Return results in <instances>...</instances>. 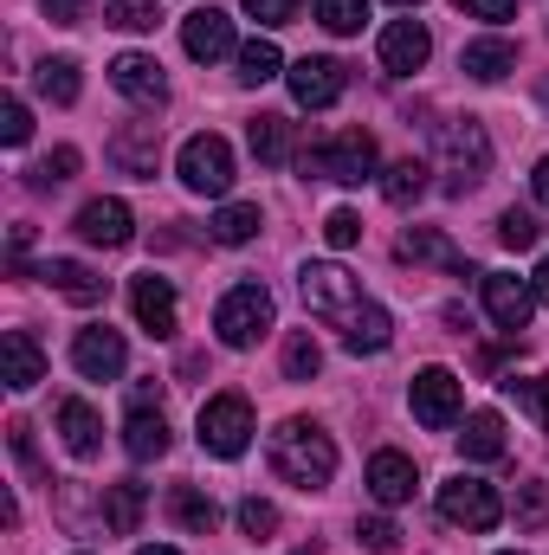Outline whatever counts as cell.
Masks as SVG:
<instances>
[{
  "label": "cell",
  "instance_id": "6da1fadb",
  "mask_svg": "<svg viewBox=\"0 0 549 555\" xmlns=\"http://www.w3.org/2000/svg\"><path fill=\"white\" fill-rule=\"evenodd\" d=\"M266 452H272V472L284 485H297V491H323V485L336 478V446H330V433L310 426V420H284Z\"/></svg>",
  "mask_w": 549,
  "mask_h": 555
},
{
  "label": "cell",
  "instance_id": "7a4b0ae2",
  "mask_svg": "<svg viewBox=\"0 0 549 555\" xmlns=\"http://www.w3.org/2000/svg\"><path fill=\"white\" fill-rule=\"evenodd\" d=\"M304 168L323 175V181L362 188V181H375V137L369 130H330V137L304 155Z\"/></svg>",
  "mask_w": 549,
  "mask_h": 555
},
{
  "label": "cell",
  "instance_id": "3957f363",
  "mask_svg": "<svg viewBox=\"0 0 549 555\" xmlns=\"http://www.w3.org/2000/svg\"><path fill=\"white\" fill-rule=\"evenodd\" d=\"M214 330H220V343L227 349H253L266 330H272V291L266 284H233L227 297H220V310H214Z\"/></svg>",
  "mask_w": 549,
  "mask_h": 555
},
{
  "label": "cell",
  "instance_id": "277c9868",
  "mask_svg": "<svg viewBox=\"0 0 549 555\" xmlns=\"http://www.w3.org/2000/svg\"><path fill=\"white\" fill-rule=\"evenodd\" d=\"M439 517L459 524V530H472V537H485V530L505 524V504H498V491L485 478H446L439 485Z\"/></svg>",
  "mask_w": 549,
  "mask_h": 555
},
{
  "label": "cell",
  "instance_id": "5b68a950",
  "mask_svg": "<svg viewBox=\"0 0 549 555\" xmlns=\"http://www.w3.org/2000/svg\"><path fill=\"white\" fill-rule=\"evenodd\" d=\"M181 188L188 194H214V201L233 188V149H227V137L201 130V137L181 142Z\"/></svg>",
  "mask_w": 549,
  "mask_h": 555
},
{
  "label": "cell",
  "instance_id": "8992f818",
  "mask_svg": "<svg viewBox=\"0 0 549 555\" xmlns=\"http://www.w3.org/2000/svg\"><path fill=\"white\" fill-rule=\"evenodd\" d=\"M446 188L452 194H465V188H478L485 175H491V137H485V124L478 117H459V124H446Z\"/></svg>",
  "mask_w": 549,
  "mask_h": 555
},
{
  "label": "cell",
  "instance_id": "52a82bcc",
  "mask_svg": "<svg viewBox=\"0 0 549 555\" xmlns=\"http://www.w3.org/2000/svg\"><path fill=\"white\" fill-rule=\"evenodd\" d=\"M201 446L214 459H240L253 446V401L246 395H214L201 408Z\"/></svg>",
  "mask_w": 549,
  "mask_h": 555
},
{
  "label": "cell",
  "instance_id": "ba28073f",
  "mask_svg": "<svg viewBox=\"0 0 549 555\" xmlns=\"http://www.w3.org/2000/svg\"><path fill=\"white\" fill-rule=\"evenodd\" d=\"M297 291H304V310H317V317H349L356 304H362V284L343 272V266H330V259H317V266H304L297 272Z\"/></svg>",
  "mask_w": 549,
  "mask_h": 555
},
{
  "label": "cell",
  "instance_id": "9c48e42d",
  "mask_svg": "<svg viewBox=\"0 0 549 555\" xmlns=\"http://www.w3.org/2000/svg\"><path fill=\"white\" fill-rule=\"evenodd\" d=\"M408 401H413V420H420L426 433H446V426L459 420V408H465V388H459L452 369H420Z\"/></svg>",
  "mask_w": 549,
  "mask_h": 555
},
{
  "label": "cell",
  "instance_id": "30bf717a",
  "mask_svg": "<svg viewBox=\"0 0 549 555\" xmlns=\"http://www.w3.org/2000/svg\"><path fill=\"white\" fill-rule=\"evenodd\" d=\"M124 362H130V349H124V336H117V330H104V323L78 330V343H72V369H78L85 382H117V375H124Z\"/></svg>",
  "mask_w": 549,
  "mask_h": 555
},
{
  "label": "cell",
  "instance_id": "8fae6325",
  "mask_svg": "<svg viewBox=\"0 0 549 555\" xmlns=\"http://www.w3.org/2000/svg\"><path fill=\"white\" fill-rule=\"evenodd\" d=\"M478 284H485V310H491V323L518 336V330L531 323V310H537V284H524V278H511V272H485Z\"/></svg>",
  "mask_w": 549,
  "mask_h": 555
},
{
  "label": "cell",
  "instance_id": "7c38bea8",
  "mask_svg": "<svg viewBox=\"0 0 549 555\" xmlns=\"http://www.w3.org/2000/svg\"><path fill=\"white\" fill-rule=\"evenodd\" d=\"M181 46H188L194 65H214V59L233 52V20H227L220 7H194V13L181 20Z\"/></svg>",
  "mask_w": 549,
  "mask_h": 555
},
{
  "label": "cell",
  "instance_id": "4fadbf2b",
  "mask_svg": "<svg viewBox=\"0 0 549 555\" xmlns=\"http://www.w3.org/2000/svg\"><path fill=\"white\" fill-rule=\"evenodd\" d=\"M284 78H291V98H297L304 111H330V104L343 98V85H349L336 59H297Z\"/></svg>",
  "mask_w": 549,
  "mask_h": 555
},
{
  "label": "cell",
  "instance_id": "5bb4252c",
  "mask_svg": "<svg viewBox=\"0 0 549 555\" xmlns=\"http://www.w3.org/2000/svg\"><path fill=\"white\" fill-rule=\"evenodd\" d=\"M78 240L85 246H130L137 240V214L124 201H85L78 207Z\"/></svg>",
  "mask_w": 549,
  "mask_h": 555
},
{
  "label": "cell",
  "instance_id": "9a60e30c",
  "mask_svg": "<svg viewBox=\"0 0 549 555\" xmlns=\"http://www.w3.org/2000/svg\"><path fill=\"white\" fill-rule=\"evenodd\" d=\"M111 85H117L130 104H142V111H155V104L168 98V78H162V65H155L149 52H124V59H111Z\"/></svg>",
  "mask_w": 549,
  "mask_h": 555
},
{
  "label": "cell",
  "instance_id": "2e32d148",
  "mask_svg": "<svg viewBox=\"0 0 549 555\" xmlns=\"http://www.w3.org/2000/svg\"><path fill=\"white\" fill-rule=\"evenodd\" d=\"M130 310H137V323L149 336H175V323H181V310H175V284L155 272H142L130 284Z\"/></svg>",
  "mask_w": 549,
  "mask_h": 555
},
{
  "label": "cell",
  "instance_id": "e0dca14e",
  "mask_svg": "<svg viewBox=\"0 0 549 555\" xmlns=\"http://www.w3.org/2000/svg\"><path fill=\"white\" fill-rule=\"evenodd\" d=\"M111 162L137 181H155V162H162V124H124L111 137Z\"/></svg>",
  "mask_w": 549,
  "mask_h": 555
},
{
  "label": "cell",
  "instance_id": "ac0fdd59",
  "mask_svg": "<svg viewBox=\"0 0 549 555\" xmlns=\"http://www.w3.org/2000/svg\"><path fill=\"white\" fill-rule=\"evenodd\" d=\"M375 52H382V65H388V72H401V78H408V72H420V65L433 59V33H426L420 20H395V26L382 33V46H375Z\"/></svg>",
  "mask_w": 549,
  "mask_h": 555
},
{
  "label": "cell",
  "instance_id": "d6986e66",
  "mask_svg": "<svg viewBox=\"0 0 549 555\" xmlns=\"http://www.w3.org/2000/svg\"><path fill=\"white\" fill-rule=\"evenodd\" d=\"M388 343H395V323H388V310L362 297V304L343 317V349H349V356H382Z\"/></svg>",
  "mask_w": 549,
  "mask_h": 555
},
{
  "label": "cell",
  "instance_id": "ffe728a7",
  "mask_svg": "<svg viewBox=\"0 0 549 555\" xmlns=\"http://www.w3.org/2000/svg\"><path fill=\"white\" fill-rule=\"evenodd\" d=\"M413 485H420V472H413L408 452H375L369 459V498L375 504H408Z\"/></svg>",
  "mask_w": 549,
  "mask_h": 555
},
{
  "label": "cell",
  "instance_id": "44dd1931",
  "mask_svg": "<svg viewBox=\"0 0 549 555\" xmlns=\"http://www.w3.org/2000/svg\"><path fill=\"white\" fill-rule=\"evenodd\" d=\"M401 259H413V266H439V272H452V278H472V259H465L446 233H433V227H413L408 240H401Z\"/></svg>",
  "mask_w": 549,
  "mask_h": 555
},
{
  "label": "cell",
  "instance_id": "7402d4cb",
  "mask_svg": "<svg viewBox=\"0 0 549 555\" xmlns=\"http://www.w3.org/2000/svg\"><path fill=\"white\" fill-rule=\"evenodd\" d=\"M0 356H7V388H13V395H26V388L46 382V356H39V343H33L26 330H7V336H0Z\"/></svg>",
  "mask_w": 549,
  "mask_h": 555
},
{
  "label": "cell",
  "instance_id": "603a6c76",
  "mask_svg": "<svg viewBox=\"0 0 549 555\" xmlns=\"http://www.w3.org/2000/svg\"><path fill=\"white\" fill-rule=\"evenodd\" d=\"M459 72L478 78V85H498L505 72H518V46H511V39H472V46L459 52Z\"/></svg>",
  "mask_w": 549,
  "mask_h": 555
},
{
  "label": "cell",
  "instance_id": "cb8c5ba5",
  "mask_svg": "<svg viewBox=\"0 0 549 555\" xmlns=\"http://www.w3.org/2000/svg\"><path fill=\"white\" fill-rule=\"evenodd\" d=\"M59 433H65L72 459H98V446H104V420L91 414V401H59Z\"/></svg>",
  "mask_w": 549,
  "mask_h": 555
},
{
  "label": "cell",
  "instance_id": "d4e9b609",
  "mask_svg": "<svg viewBox=\"0 0 549 555\" xmlns=\"http://www.w3.org/2000/svg\"><path fill=\"white\" fill-rule=\"evenodd\" d=\"M124 452L142 459V465L168 452V420H162V408H130V420H124Z\"/></svg>",
  "mask_w": 549,
  "mask_h": 555
},
{
  "label": "cell",
  "instance_id": "484cf974",
  "mask_svg": "<svg viewBox=\"0 0 549 555\" xmlns=\"http://www.w3.org/2000/svg\"><path fill=\"white\" fill-rule=\"evenodd\" d=\"M142 511H149V491H142L137 478L104 485V524H111V537H137V530H142Z\"/></svg>",
  "mask_w": 549,
  "mask_h": 555
},
{
  "label": "cell",
  "instance_id": "4316f807",
  "mask_svg": "<svg viewBox=\"0 0 549 555\" xmlns=\"http://www.w3.org/2000/svg\"><path fill=\"white\" fill-rule=\"evenodd\" d=\"M39 278H46L59 297H72V304H104V278L91 272V266H78V259H52Z\"/></svg>",
  "mask_w": 549,
  "mask_h": 555
},
{
  "label": "cell",
  "instance_id": "83f0119b",
  "mask_svg": "<svg viewBox=\"0 0 549 555\" xmlns=\"http://www.w3.org/2000/svg\"><path fill=\"white\" fill-rule=\"evenodd\" d=\"M168 511H175V524H181L188 537H214V524H220V504H214L207 491H194V485H175V491H168Z\"/></svg>",
  "mask_w": 549,
  "mask_h": 555
},
{
  "label": "cell",
  "instance_id": "f1b7e54d",
  "mask_svg": "<svg viewBox=\"0 0 549 555\" xmlns=\"http://www.w3.org/2000/svg\"><path fill=\"white\" fill-rule=\"evenodd\" d=\"M253 155L266 162V168H284L291 162V117H278V111H266V117H253Z\"/></svg>",
  "mask_w": 549,
  "mask_h": 555
},
{
  "label": "cell",
  "instance_id": "f546056e",
  "mask_svg": "<svg viewBox=\"0 0 549 555\" xmlns=\"http://www.w3.org/2000/svg\"><path fill=\"white\" fill-rule=\"evenodd\" d=\"M207 240L214 246H246V240H259V207H220L214 220H207Z\"/></svg>",
  "mask_w": 549,
  "mask_h": 555
},
{
  "label": "cell",
  "instance_id": "4dcf8cb0",
  "mask_svg": "<svg viewBox=\"0 0 549 555\" xmlns=\"http://www.w3.org/2000/svg\"><path fill=\"white\" fill-rule=\"evenodd\" d=\"M459 446H465V459H505V420L491 414H472L465 420V433H459Z\"/></svg>",
  "mask_w": 549,
  "mask_h": 555
},
{
  "label": "cell",
  "instance_id": "1f68e13d",
  "mask_svg": "<svg viewBox=\"0 0 549 555\" xmlns=\"http://www.w3.org/2000/svg\"><path fill=\"white\" fill-rule=\"evenodd\" d=\"M382 194H388V207H413L426 194V162H395L382 175Z\"/></svg>",
  "mask_w": 549,
  "mask_h": 555
},
{
  "label": "cell",
  "instance_id": "d6a6232c",
  "mask_svg": "<svg viewBox=\"0 0 549 555\" xmlns=\"http://www.w3.org/2000/svg\"><path fill=\"white\" fill-rule=\"evenodd\" d=\"M278 72H284V52H278L272 39H253V46H240V78H246V85H272Z\"/></svg>",
  "mask_w": 549,
  "mask_h": 555
},
{
  "label": "cell",
  "instance_id": "836d02e7",
  "mask_svg": "<svg viewBox=\"0 0 549 555\" xmlns=\"http://www.w3.org/2000/svg\"><path fill=\"white\" fill-rule=\"evenodd\" d=\"M33 78H39V98H52V104H78V65H72V59H46Z\"/></svg>",
  "mask_w": 549,
  "mask_h": 555
},
{
  "label": "cell",
  "instance_id": "e575fe53",
  "mask_svg": "<svg viewBox=\"0 0 549 555\" xmlns=\"http://www.w3.org/2000/svg\"><path fill=\"white\" fill-rule=\"evenodd\" d=\"M498 240H505L511 253H531V246L544 240V220H537L531 207H505V214H498Z\"/></svg>",
  "mask_w": 549,
  "mask_h": 555
},
{
  "label": "cell",
  "instance_id": "d590c367",
  "mask_svg": "<svg viewBox=\"0 0 549 555\" xmlns=\"http://www.w3.org/2000/svg\"><path fill=\"white\" fill-rule=\"evenodd\" d=\"M310 13H317V26H323V33H362L369 0H310Z\"/></svg>",
  "mask_w": 549,
  "mask_h": 555
},
{
  "label": "cell",
  "instance_id": "8d00e7d4",
  "mask_svg": "<svg viewBox=\"0 0 549 555\" xmlns=\"http://www.w3.org/2000/svg\"><path fill=\"white\" fill-rule=\"evenodd\" d=\"M505 395L537 420V426H549V382H544V375H511V382H505Z\"/></svg>",
  "mask_w": 549,
  "mask_h": 555
},
{
  "label": "cell",
  "instance_id": "74e56055",
  "mask_svg": "<svg viewBox=\"0 0 549 555\" xmlns=\"http://www.w3.org/2000/svg\"><path fill=\"white\" fill-rule=\"evenodd\" d=\"M104 20H111L117 33H155V20H162V13H155V0H111V13H104Z\"/></svg>",
  "mask_w": 549,
  "mask_h": 555
},
{
  "label": "cell",
  "instance_id": "f35d334b",
  "mask_svg": "<svg viewBox=\"0 0 549 555\" xmlns=\"http://www.w3.org/2000/svg\"><path fill=\"white\" fill-rule=\"evenodd\" d=\"M317 369H323V349H317V336H291V343H284V375H291V382H310Z\"/></svg>",
  "mask_w": 549,
  "mask_h": 555
},
{
  "label": "cell",
  "instance_id": "ab89813d",
  "mask_svg": "<svg viewBox=\"0 0 549 555\" xmlns=\"http://www.w3.org/2000/svg\"><path fill=\"white\" fill-rule=\"evenodd\" d=\"M26 137H33V111H26L20 98H7V104H0V142H7V149H26Z\"/></svg>",
  "mask_w": 549,
  "mask_h": 555
},
{
  "label": "cell",
  "instance_id": "60d3db41",
  "mask_svg": "<svg viewBox=\"0 0 549 555\" xmlns=\"http://www.w3.org/2000/svg\"><path fill=\"white\" fill-rule=\"evenodd\" d=\"M78 175V149H52L39 168H33V188H59V181H72Z\"/></svg>",
  "mask_w": 549,
  "mask_h": 555
},
{
  "label": "cell",
  "instance_id": "b9f144b4",
  "mask_svg": "<svg viewBox=\"0 0 549 555\" xmlns=\"http://www.w3.org/2000/svg\"><path fill=\"white\" fill-rule=\"evenodd\" d=\"M240 530H246L253 543H266V537L278 530V511L266 504V498H246V504H240Z\"/></svg>",
  "mask_w": 549,
  "mask_h": 555
},
{
  "label": "cell",
  "instance_id": "7bdbcfd3",
  "mask_svg": "<svg viewBox=\"0 0 549 555\" xmlns=\"http://www.w3.org/2000/svg\"><path fill=\"white\" fill-rule=\"evenodd\" d=\"M323 240H330L336 253H349V246L362 240V214H349V207H336V214L323 220Z\"/></svg>",
  "mask_w": 549,
  "mask_h": 555
},
{
  "label": "cell",
  "instance_id": "ee69618b",
  "mask_svg": "<svg viewBox=\"0 0 549 555\" xmlns=\"http://www.w3.org/2000/svg\"><path fill=\"white\" fill-rule=\"evenodd\" d=\"M356 537H362V550H375V555H395V550H401V530H395L388 517H369V524H356Z\"/></svg>",
  "mask_w": 549,
  "mask_h": 555
},
{
  "label": "cell",
  "instance_id": "f6af8a7d",
  "mask_svg": "<svg viewBox=\"0 0 549 555\" xmlns=\"http://www.w3.org/2000/svg\"><path fill=\"white\" fill-rule=\"evenodd\" d=\"M246 13H253L259 26H291V20H297V0H246Z\"/></svg>",
  "mask_w": 549,
  "mask_h": 555
},
{
  "label": "cell",
  "instance_id": "bcb514c9",
  "mask_svg": "<svg viewBox=\"0 0 549 555\" xmlns=\"http://www.w3.org/2000/svg\"><path fill=\"white\" fill-rule=\"evenodd\" d=\"M452 7H459V13H472V20H491V26L518 13V0H452Z\"/></svg>",
  "mask_w": 549,
  "mask_h": 555
},
{
  "label": "cell",
  "instance_id": "7dc6e473",
  "mask_svg": "<svg viewBox=\"0 0 549 555\" xmlns=\"http://www.w3.org/2000/svg\"><path fill=\"white\" fill-rule=\"evenodd\" d=\"M46 20L52 26H85V0H46Z\"/></svg>",
  "mask_w": 549,
  "mask_h": 555
},
{
  "label": "cell",
  "instance_id": "c3c4849f",
  "mask_svg": "<svg viewBox=\"0 0 549 555\" xmlns=\"http://www.w3.org/2000/svg\"><path fill=\"white\" fill-rule=\"evenodd\" d=\"M537 201H544V207H549V155H544V162H537Z\"/></svg>",
  "mask_w": 549,
  "mask_h": 555
},
{
  "label": "cell",
  "instance_id": "681fc988",
  "mask_svg": "<svg viewBox=\"0 0 549 555\" xmlns=\"http://www.w3.org/2000/svg\"><path fill=\"white\" fill-rule=\"evenodd\" d=\"M531 284H537V304H549V259L537 266V278H531Z\"/></svg>",
  "mask_w": 549,
  "mask_h": 555
},
{
  "label": "cell",
  "instance_id": "f907efd6",
  "mask_svg": "<svg viewBox=\"0 0 549 555\" xmlns=\"http://www.w3.org/2000/svg\"><path fill=\"white\" fill-rule=\"evenodd\" d=\"M137 555H181V550H162V543H149V550H137Z\"/></svg>",
  "mask_w": 549,
  "mask_h": 555
},
{
  "label": "cell",
  "instance_id": "816d5d0a",
  "mask_svg": "<svg viewBox=\"0 0 549 555\" xmlns=\"http://www.w3.org/2000/svg\"><path fill=\"white\" fill-rule=\"evenodd\" d=\"M291 555H317V543H304V550H291Z\"/></svg>",
  "mask_w": 549,
  "mask_h": 555
},
{
  "label": "cell",
  "instance_id": "f5cc1de1",
  "mask_svg": "<svg viewBox=\"0 0 549 555\" xmlns=\"http://www.w3.org/2000/svg\"><path fill=\"white\" fill-rule=\"evenodd\" d=\"M395 7H420V0H395Z\"/></svg>",
  "mask_w": 549,
  "mask_h": 555
},
{
  "label": "cell",
  "instance_id": "db71d44e",
  "mask_svg": "<svg viewBox=\"0 0 549 555\" xmlns=\"http://www.w3.org/2000/svg\"><path fill=\"white\" fill-rule=\"evenodd\" d=\"M544 104H549V78H544Z\"/></svg>",
  "mask_w": 549,
  "mask_h": 555
},
{
  "label": "cell",
  "instance_id": "11a10c76",
  "mask_svg": "<svg viewBox=\"0 0 549 555\" xmlns=\"http://www.w3.org/2000/svg\"><path fill=\"white\" fill-rule=\"evenodd\" d=\"M505 555H518V550H505Z\"/></svg>",
  "mask_w": 549,
  "mask_h": 555
}]
</instances>
